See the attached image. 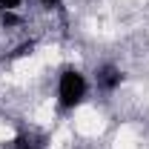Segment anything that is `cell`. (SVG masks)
<instances>
[{"instance_id":"obj_1","label":"cell","mask_w":149,"mask_h":149,"mask_svg":"<svg viewBox=\"0 0 149 149\" xmlns=\"http://www.w3.org/2000/svg\"><path fill=\"white\" fill-rule=\"evenodd\" d=\"M86 95H89V77L80 69L69 66V69H63L57 74V106L63 112L77 109L86 100Z\"/></svg>"},{"instance_id":"obj_5","label":"cell","mask_w":149,"mask_h":149,"mask_svg":"<svg viewBox=\"0 0 149 149\" xmlns=\"http://www.w3.org/2000/svg\"><path fill=\"white\" fill-rule=\"evenodd\" d=\"M37 3H40L43 9H57V6H60V0H37Z\"/></svg>"},{"instance_id":"obj_2","label":"cell","mask_w":149,"mask_h":149,"mask_svg":"<svg viewBox=\"0 0 149 149\" xmlns=\"http://www.w3.org/2000/svg\"><path fill=\"white\" fill-rule=\"evenodd\" d=\"M92 83H95V89L103 92V95L118 92L120 83H123V69H120L118 63H100V66L95 69V74H92Z\"/></svg>"},{"instance_id":"obj_4","label":"cell","mask_w":149,"mask_h":149,"mask_svg":"<svg viewBox=\"0 0 149 149\" xmlns=\"http://www.w3.org/2000/svg\"><path fill=\"white\" fill-rule=\"evenodd\" d=\"M26 0H0V12H20Z\"/></svg>"},{"instance_id":"obj_3","label":"cell","mask_w":149,"mask_h":149,"mask_svg":"<svg viewBox=\"0 0 149 149\" xmlns=\"http://www.w3.org/2000/svg\"><path fill=\"white\" fill-rule=\"evenodd\" d=\"M6 149H40V146H37V143H32V138H29V135H20V138H15Z\"/></svg>"}]
</instances>
